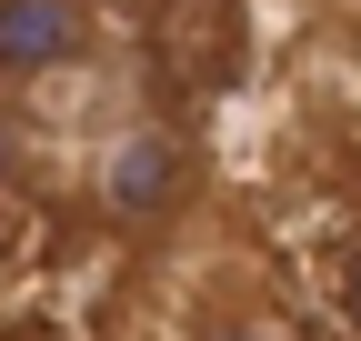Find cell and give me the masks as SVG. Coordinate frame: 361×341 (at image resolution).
Returning a JSON list of instances; mask_svg holds the SVG:
<instances>
[{
	"instance_id": "7a4b0ae2",
	"label": "cell",
	"mask_w": 361,
	"mask_h": 341,
	"mask_svg": "<svg viewBox=\"0 0 361 341\" xmlns=\"http://www.w3.org/2000/svg\"><path fill=\"white\" fill-rule=\"evenodd\" d=\"M101 191H111L121 221H161V211L191 191V151H180V131H130V141L111 151V170H101Z\"/></svg>"
},
{
	"instance_id": "3957f363",
	"label": "cell",
	"mask_w": 361,
	"mask_h": 341,
	"mask_svg": "<svg viewBox=\"0 0 361 341\" xmlns=\"http://www.w3.org/2000/svg\"><path fill=\"white\" fill-rule=\"evenodd\" d=\"M341 311H351V331H361V231L341 241Z\"/></svg>"
},
{
	"instance_id": "277c9868",
	"label": "cell",
	"mask_w": 361,
	"mask_h": 341,
	"mask_svg": "<svg viewBox=\"0 0 361 341\" xmlns=\"http://www.w3.org/2000/svg\"><path fill=\"white\" fill-rule=\"evenodd\" d=\"M201 341H281V331H271V321H211Z\"/></svg>"
},
{
	"instance_id": "6da1fadb",
	"label": "cell",
	"mask_w": 361,
	"mask_h": 341,
	"mask_svg": "<svg viewBox=\"0 0 361 341\" xmlns=\"http://www.w3.org/2000/svg\"><path fill=\"white\" fill-rule=\"evenodd\" d=\"M90 0H0V91H40L90 61Z\"/></svg>"
}]
</instances>
